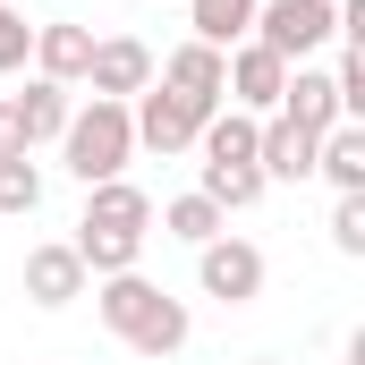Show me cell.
Returning <instances> with one entry per match:
<instances>
[{
    "instance_id": "6da1fadb",
    "label": "cell",
    "mask_w": 365,
    "mask_h": 365,
    "mask_svg": "<svg viewBox=\"0 0 365 365\" xmlns=\"http://www.w3.org/2000/svg\"><path fill=\"white\" fill-rule=\"evenodd\" d=\"M145 238H153V195L128 179H102L86 187V221H77V264L86 280H110V272H136V255H145Z\"/></svg>"
},
{
    "instance_id": "7a4b0ae2",
    "label": "cell",
    "mask_w": 365,
    "mask_h": 365,
    "mask_svg": "<svg viewBox=\"0 0 365 365\" xmlns=\"http://www.w3.org/2000/svg\"><path fill=\"white\" fill-rule=\"evenodd\" d=\"M93 314H102V331L110 340H128L136 357H179L187 349V306L170 297V289H153L145 272H110L102 289H93Z\"/></svg>"
},
{
    "instance_id": "3957f363",
    "label": "cell",
    "mask_w": 365,
    "mask_h": 365,
    "mask_svg": "<svg viewBox=\"0 0 365 365\" xmlns=\"http://www.w3.org/2000/svg\"><path fill=\"white\" fill-rule=\"evenodd\" d=\"M128 153H136L128 102H86V110H68V128H60V162H68L86 187L119 179V170H128Z\"/></svg>"
},
{
    "instance_id": "277c9868",
    "label": "cell",
    "mask_w": 365,
    "mask_h": 365,
    "mask_svg": "<svg viewBox=\"0 0 365 365\" xmlns=\"http://www.w3.org/2000/svg\"><path fill=\"white\" fill-rule=\"evenodd\" d=\"M331 34H340V0H264V9H255V34H247V43H264L272 60L306 68V51H323Z\"/></svg>"
},
{
    "instance_id": "5b68a950",
    "label": "cell",
    "mask_w": 365,
    "mask_h": 365,
    "mask_svg": "<svg viewBox=\"0 0 365 365\" xmlns=\"http://www.w3.org/2000/svg\"><path fill=\"white\" fill-rule=\"evenodd\" d=\"M204 102H187V93H170V86H145L136 102H128V128H136V145H153V153H187L195 136H204Z\"/></svg>"
},
{
    "instance_id": "8992f818",
    "label": "cell",
    "mask_w": 365,
    "mask_h": 365,
    "mask_svg": "<svg viewBox=\"0 0 365 365\" xmlns=\"http://www.w3.org/2000/svg\"><path fill=\"white\" fill-rule=\"evenodd\" d=\"M280 86H289V60H272L264 43H230V60H221V102H230V110L272 119V110H280Z\"/></svg>"
},
{
    "instance_id": "52a82bcc",
    "label": "cell",
    "mask_w": 365,
    "mask_h": 365,
    "mask_svg": "<svg viewBox=\"0 0 365 365\" xmlns=\"http://www.w3.org/2000/svg\"><path fill=\"white\" fill-rule=\"evenodd\" d=\"M195 280H204V297H221V306H255L264 297V247H247V238H212V247H195Z\"/></svg>"
},
{
    "instance_id": "ba28073f",
    "label": "cell",
    "mask_w": 365,
    "mask_h": 365,
    "mask_svg": "<svg viewBox=\"0 0 365 365\" xmlns=\"http://www.w3.org/2000/svg\"><path fill=\"white\" fill-rule=\"evenodd\" d=\"M86 86H93V102H136V93L153 86V51H145L136 34H93Z\"/></svg>"
},
{
    "instance_id": "9c48e42d",
    "label": "cell",
    "mask_w": 365,
    "mask_h": 365,
    "mask_svg": "<svg viewBox=\"0 0 365 365\" xmlns=\"http://www.w3.org/2000/svg\"><path fill=\"white\" fill-rule=\"evenodd\" d=\"M26 297H34V306H51V314L86 297V264H77V247H68V238L26 247Z\"/></svg>"
},
{
    "instance_id": "30bf717a",
    "label": "cell",
    "mask_w": 365,
    "mask_h": 365,
    "mask_svg": "<svg viewBox=\"0 0 365 365\" xmlns=\"http://www.w3.org/2000/svg\"><path fill=\"white\" fill-rule=\"evenodd\" d=\"M86 60H93V34H86V26H68V17L34 26V77H51V86H86Z\"/></svg>"
},
{
    "instance_id": "8fae6325",
    "label": "cell",
    "mask_w": 365,
    "mask_h": 365,
    "mask_svg": "<svg viewBox=\"0 0 365 365\" xmlns=\"http://www.w3.org/2000/svg\"><path fill=\"white\" fill-rule=\"evenodd\" d=\"M255 170H264V179H314V136L272 110V119L255 128Z\"/></svg>"
},
{
    "instance_id": "7c38bea8",
    "label": "cell",
    "mask_w": 365,
    "mask_h": 365,
    "mask_svg": "<svg viewBox=\"0 0 365 365\" xmlns=\"http://www.w3.org/2000/svg\"><path fill=\"white\" fill-rule=\"evenodd\" d=\"M221 60H230V51H212V43H195V34H187L179 51L162 60V86L187 93V102H204V110H221Z\"/></svg>"
},
{
    "instance_id": "4fadbf2b",
    "label": "cell",
    "mask_w": 365,
    "mask_h": 365,
    "mask_svg": "<svg viewBox=\"0 0 365 365\" xmlns=\"http://www.w3.org/2000/svg\"><path fill=\"white\" fill-rule=\"evenodd\" d=\"M9 110H17V136H26V153L34 145H60V128H68V86H51V77H34L26 93H9Z\"/></svg>"
},
{
    "instance_id": "5bb4252c",
    "label": "cell",
    "mask_w": 365,
    "mask_h": 365,
    "mask_svg": "<svg viewBox=\"0 0 365 365\" xmlns=\"http://www.w3.org/2000/svg\"><path fill=\"white\" fill-rule=\"evenodd\" d=\"M280 119H297L306 136L340 128V93H331V68H289V86H280Z\"/></svg>"
},
{
    "instance_id": "9a60e30c",
    "label": "cell",
    "mask_w": 365,
    "mask_h": 365,
    "mask_svg": "<svg viewBox=\"0 0 365 365\" xmlns=\"http://www.w3.org/2000/svg\"><path fill=\"white\" fill-rule=\"evenodd\" d=\"M314 179H331L340 195H365V128L357 119H340V128L314 136Z\"/></svg>"
},
{
    "instance_id": "2e32d148",
    "label": "cell",
    "mask_w": 365,
    "mask_h": 365,
    "mask_svg": "<svg viewBox=\"0 0 365 365\" xmlns=\"http://www.w3.org/2000/svg\"><path fill=\"white\" fill-rule=\"evenodd\" d=\"M255 9H264V0H187V26H195V43L230 51V43L255 34Z\"/></svg>"
},
{
    "instance_id": "e0dca14e",
    "label": "cell",
    "mask_w": 365,
    "mask_h": 365,
    "mask_svg": "<svg viewBox=\"0 0 365 365\" xmlns=\"http://www.w3.org/2000/svg\"><path fill=\"white\" fill-rule=\"evenodd\" d=\"M221 221H230V212H221L212 195H170V204H162V230H170L179 247H212Z\"/></svg>"
},
{
    "instance_id": "ac0fdd59",
    "label": "cell",
    "mask_w": 365,
    "mask_h": 365,
    "mask_svg": "<svg viewBox=\"0 0 365 365\" xmlns=\"http://www.w3.org/2000/svg\"><path fill=\"white\" fill-rule=\"evenodd\" d=\"M264 187H272V179H264L255 162H204V187H195V195H212L221 212H247Z\"/></svg>"
},
{
    "instance_id": "d6986e66",
    "label": "cell",
    "mask_w": 365,
    "mask_h": 365,
    "mask_svg": "<svg viewBox=\"0 0 365 365\" xmlns=\"http://www.w3.org/2000/svg\"><path fill=\"white\" fill-rule=\"evenodd\" d=\"M255 128L264 119H247V110H212L195 145H204V162H255Z\"/></svg>"
},
{
    "instance_id": "ffe728a7",
    "label": "cell",
    "mask_w": 365,
    "mask_h": 365,
    "mask_svg": "<svg viewBox=\"0 0 365 365\" xmlns=\"http://www.w3.org/2000/svg\"><path fill=\"white\" fill-rule=\"evenodd\" d=\"M34 204H43V170H34V153L0 162V212H9V221H26Z\"/></svg>"
},
{
    "instance_id": "44dd1931",
    "label": "cell",
    "mask_w": 365,
    "mask_h": 365,
    "mask_svg": "<svg viewBox=\"0 0 365 365\" xmlns=\"http://www.w3.org/2000/svg\"><path fill=\"white\" fill-rule=\"evenodd\" d=\"M26 60H34V26L0 0V77H9V68H26Z\"/></svg>"
},
{
    "instance_id": "7402d4cb",
    "label": "cell",
    "mask_w": 365,
    "mask_h": 365,
    "mask_svg": "<svg viewBox=\"0 0 365 365\" xmlns=\"http://www.w3.org/2000/svg\"><path fill=\"white\" fill-rule=\"evenodd\" d=\"M331 247L340 255H365V195H340L331 204Z\"/></svg>"
},
{
    "instance_id": "603a6c76",
    "label": "cell",
    "mask_w": 365,
    "mask_h": 365,
    "mask_svg": "<svg viewBox=\"0 0 365 365\" xmlns=\"http://www.w3.org/2000/svg\"><path fill=\"white\" fill-rule=\"evenodd\" d=\"M17 153H26V136H17V110L0 102V162H17Z\"/></svg>"
},
{
    "instance_id": "cb8c5ba5",
    "label": "cell",
    "mask_w": 365,
    "mask_h": 365,
    "mask_svg": "<svg viewBox=\"0 0 365 365\" xmlns=\"http://www.w3.org/2000/svg\"><path fill=\"white\" fill-rule=\"evenodd\" d=\"M349 365H365V340H349Z\"/></svg>"
},
{
    "instance_id": "d4e9b609",
    "label": "cell",
    "mask_w": 365,
    "mask_h": 365,
    "mask_svg": "<svg viewBox=\"0 0 365 365\" xmlns=\"http://www.w3.org/2000/svg\"><path fill=\"white\" fill-rule=\"evenodd\" d=\"M247 365H272V357H247Z\"/></svg>"
}]
</instances>
